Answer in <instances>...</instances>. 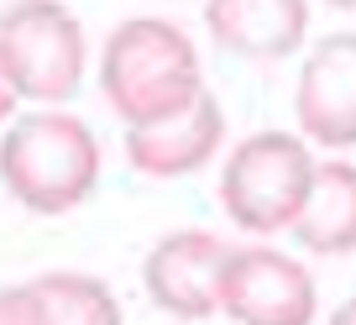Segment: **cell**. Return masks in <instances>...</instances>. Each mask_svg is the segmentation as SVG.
Segmentation results:
<instances>
[{
	"instance_id": "obj_7",
	"label": "cell",
	"mask_w": 356,
	"mask_h": 325,
	"mask_svg": "<svg viewBox=\"0 0 356 325\" xmlns=\"http://www.w3.org/2000/svg\"><path fill=\"white\" fill-rule=\"evenodd\" d=\"M293 111L314 142L325 147L356 142V32H335L309 53Z\"/></svg>"
},
{
	"instance_id": "obj_6",
	"label": "cell",
	"mask_w": 356,
	"mask_h": 325,
	"mask_svg": "<svg viewBox=\"0 0 356 325\" xmlns=\"http://www.w3.org/2000/svg\"><path fill=\"white\" fill-rule=\"evenodd\" d=\"M225 241L210 231H173L147 252V299L178 320H204L220 310V268H225Z\"/></svg>"
},
{
	"instance_id": "obj_9",
	"label": "cell",
	"mask_w": 356,
	"mask_h": 325,
	"mask_svg": "<svg viewBox=\"0 0 356 325\" xmlns=\"http://www.w3.org/2000/svg\"><path fill=\"white\" fill-rule=\"evenodd\" d=\"M215 42L231 47V53L246 58H283L304 42V26H309V11L299 0H215L210 11Z\"/></svg>"
},
{
	"instance_id": "obj_4",
	"label": "cell",
	"mask_w": 356,
	"mask_h": 325,
	"mask_svg": "<svg viewBox=\"0 0 356 325\" xmlns=\"http://www.w3.org/2000/svg\"><path fill=\"white\" fill-rule=\"evenodd\" d=\"M84 74V32L63 6H16L0 16V79L16 100H68Z\"/></svg>"
},
{
	"instance_id": "obj_10",
	"label": "cell",
	"mask_w": 356,
	"mask_h": 325,
	"mask_svg": "<svg viewBox=\"0 0 356 325\" xmlns=\"http://www.w3.org/2000/svg\"><path fill=\"white\" fill-rule=\"evenodd\" d=\"M293 236L320 257L356 252V168L351 163H320L309 173L304 205L293 215Z\"/></svg>"
},
{
	"instance_id": "obj_1",
	"label": "cell",
	"mask_w": 356,
	"mask_h": 325,
	"mask_svg": "<svg viewBox=\"0 0 356 325\" xmlns=\"http://www.w3.org/2000/svg\"><path fill=\"white\" fill-rule=\"evenodd\" d=\"M100 84L131 132L173 121L204 95L194 42L173 22H152V16H136L111 32L100 58Z\"/></svg>"
},
{
	"instance_id": "obj_14",
	"label": "cell",
	"mask_w": 356,
	"mask_h": 325,
	"mask_svg": "<svg viewBox=\"0 0 356 325\" xmlns=\"http://www.w3.org/2000/svg\"><path fill=\"white\" fill-rule=\"evenodd\" d=\"M330 325H356V299H351V304H341V310L330 315Z\"/></svg>"
},
{
	"instance_id": "obj_8",
	"label": "cell",
	"mask_w": 356,
	"mask_h": 325,
	"mask_svg": "<svg viewBox=\"0 0 356 325\" xmlns=\"http://www.w3.org/2000/svg\"><path fill=\"white\" fill-rule=\"evenodd\" d=\"M225 136V116H220V100L215 95H200L184 116L163 126H136L126 132V157L131 168L152 173V179H178V173H194L215 157Z\"/></svg>"
},
{
	"instance_id": "obj_5",
	"label": "cell",
	"mask_w": 356,
	"mask_h": 325,
	"mask_svg": "<svg viewBox=\"0 0 356 325\" xmlns=\"http://www.w3.org/2000/svg\"><path fill=\"white\" fill-rule=\"evenodd\" d=\"M220 310L236 325H309L314 278L273 247H236L220 268Z\"/></svg>"
},
{
	"instance_id": "obj_12",
	"label": "cell",
	"mask_w": 356,
	"mask_h": 325,
	"mask_svg": "<svg viewBox=\"0 0 356 325\" xmlns=\"http://www.w3.org/2000/svg\"><path fill=\"white\" fill-rule=\"evenodd\" d=\"M0 325H47L42 299L32 294V283L22 289H0Z\"/></svg>"
},
{
	"instance_id": "obj_3",
	"label": "cell",
	"mask_w": 356,
	"mask_h": 325,
	"mask_svg": "<svg viewBox=\"0 0 356 325\" xmlns=\"http://www.w3.org/2000/svg\"><path fill=\"white\" fill-rule=\"evenodd\" d=\"M309 173H314V163H309L299 136H289V132L246 136L231 152L225 173H220L225 215L252 236L283 231V225H293V215H299V205H304Z\"/></svg>"
},
{
	"instance_id": "obj_11",
	"label": "cell",
	"mask_w": 356,
	"mask_h": 325,
	"mask_svg": "<svg viewBox=\"0 0 356 325\" xmlns=\"http://www.w3.org/2000/svg\"><path fill=\"white\" fill-rule=\"evenodd\" d=\"M32 294L42 299L47 325H121V304L111 299V289L100 278L42 273V278H32Z\"/></svg>"
},
{
	"instance_id": "obj_13",
	"label": "cell",
	"mask_w": 356,
	"mask_h": 325,
	"mask_svg": "<svg viewBox=\"0 0 356 325\" xmlns=\"http://www.w3.org/2000/svg\"><path fill=\"white\" fill-rule=\"evenodd\" d=\"M16 111V95H11V84H6V79H0V121H6V116Z\"/></svg>"
},
{
	"instance_id": "obj_2",
	"label": "cell",
	"mask_w": 356,
	"mask_h": 325,
	"mask_svg": "<svg viewBox=\"0 0 356 325\" xmlns=\"http://www.w3.org/2000/svg\"><path fill=\"white\" fill-rule=\"evenodd\" d=\"M0 179L26 210L63 215L100 179V142L79 116H22L0 142Z\"/></svg>"
}]
</instances>
